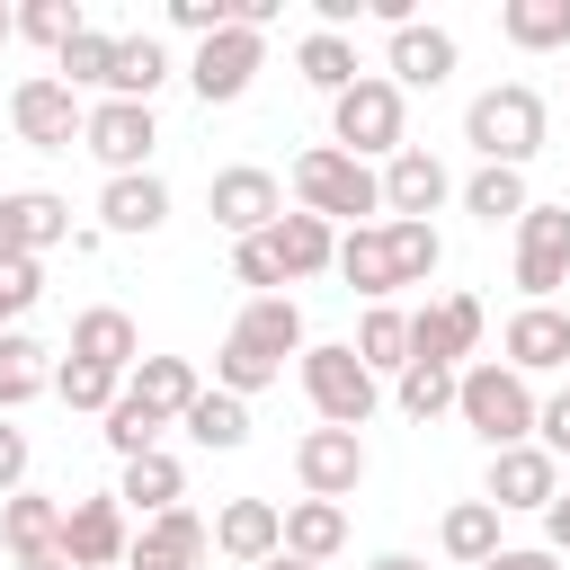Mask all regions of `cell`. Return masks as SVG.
<instances>
[{
	"label": "cell",
	"mask_w": 570,
	"mask_h": 570,
	"mask_svg": "<svg viewBox=\"0 0 570 570\" xmlns=\"http://www.w3.org/2000/svg\"><path fill=\"white\" fill-rule=\"evenodd\" d=\"M330 267L347 276V294L392 303L401 285H428L445 267V240H436V223H365V232H338V258Z\"/></svg>",
	"instance_id": "cell-1"
},
{
	"label": "cell",
	"mask_w": 570,
	"mask_h": 570,
	"mask_svg": "<svg viewBox=\"0 0 570 570\" xmlns=\"http://www.w3.org/2000/svg\"><path fill=\"white\" fill-rule=\"evenodd\" d=\"M543 134H552V116H543V89L534 80H490L463 107V142L481 151V169H525L543 151Z\"/></svg>",
	"instance_id": "cell-2"
},
{
	"label": "cell",
	"mask_w": 570,
	"mask_h": 570,
	"mask_svg": "<svg viewBox=\"0 0 570 570\" xmlns=\"http://www.w3.org/2000/svg\"><path fill=\"white\" fill-rule=\"evenodd\" d=\"M285 187H294V214H321L330 232L347 223V232H365V223H383V178L365 169V160H347V151H330V142H312V151H294V169H285Z\"/></svg>",
	"instance_id": "cell-3"
},
{
	"label": "cell",
	"mask_w": 570,
	"mask_h": 570,
	"mask_svg": "<svg viewBox=\"0 0 570 570\" xmlns=\"http://www.w3.org/2000/svg\"><path fill=\"white\" fill-rule=\"evenodd\" d=\"M410 142V98L383 80V71H356V89H338L330 98V151H347V160H392Z\"/></svg>",
	"instance_id": "cell-4"
},
{
	"label": "cell",
	"mask_w": 570,
	"mask_h": 570,
	"mask_svg": "<svg viewBox=\"0 0 570 570\" xmlns=\"http://www.w3.org/2000/svg\"><path fill=\"white\" fill-rule=\"evenodd\" d=\"M454 419L499 454V445H525L534 436V383L525 374H508L499 356H472L463 374H454Z\"/></svg>",
	"instance_id": "cell-5"
},
{
	"label": "cell",
	"mask_w": 570,
	"mask_h": 570,
	"mask_svg": "<svg viewBox=\"0 0 570 570\" xmlns=\"http://www.w3.org/2000/svg\"><path fill=\"white\" fill-rule=\"evenodd\" d=\"M294 365H303V401L321 410V428H356L365 436V419L383 410V383L356 365V347L347 338H312Z\"/></svg>",
	"instance_id": "cell-6"
},
{
	"label": "cell",
	"mask_w": 570,
	"mask_h": 570,
	"mask_svg": "<svg viewBox=\"0 0 570 570\" xmlns=\"http://www.w3.org/2000/svg\"><path fill=\"white\" fill-rule=\"evenodd\" d=\"M80 151H89L107 178H134V169H151V151H160V116L134 107V98H89V116H80Z\"/></svg>",
	"instance_id": "cell-7"
},
{
	"label": "cell",
	"mask_w": 570,
	"mask_h": 570,
	"mask_svg": "<svg viewBox=\"0 0 570 570\" xmlns=\"http://www.w3.org/2000/svg\"><path fill=\"white\" fill-rule=\"evenodd\" d=\"M258 71H267V36H258V27H240V18L187 53V89H196L205 107H232V98H249V80H258Z\"/></svg>",
	"instance_id": "cell-8"
},
{
	"label": "cell",
	"mask_w": 570,
	"mask_h": 570,
	"mask_svg": "<svg viewBox=\"0 0 570 570\" xmlns=\"http://www.w3.org/2000/svg\"><path fill=\"white\" fill-rule=\"evenodd\" d=\"M80 98L53 80V71H27L18 89H9V134L27 142V151H80Z\"/></svg>",
	"instance_id": "cell-9"
},
{
	"label": "cell",
	"mask_w": 570,
	"mask_h": 570,
	"mask_svg": "<svg viewBox=\"0 0 570 570\" xmlns=\"http://www.w3.org/2000/svg\"><path fill=\"white\" fill-rule=\"evenodd\" d=\"M205 214H214V232H232V240H258V232L285 214V187H276V169H258V160H232V169H214V178H205Z\"/></svg>",
	"instance_id": "cell-10"
},
{
	"label": "cell",
	"mask_w": 570,
	"mask_h": 570,
	"mask_svg": "<svg viewBox=\"0 0 570 570\" xmlns=\"http://www.w3.org/2000/svg\"><path fill=\"white\" fill-rule=\"evenodd\" d=\"M570 285V205H525L517 214V294L552 303Z\"/></svg>",
	"instance_id": "cell-11"
},
{
	"label": "cell",
	"mask_w": 570,
	"mask_h": 570,
	"mask_svg": "<svg viewBox=\"0 0 570 570\" xmlns=\"http://www.w3.org/2000/svg\"><path fill=\"white\" fill-rule=\"evenodd\" d=\"M294 481H303V499H356L365 490V436L356 428H303L294 436Z\"/></svg>",
	"instance_id": "cell-12"
},
{
	"label": "cell",
	"mask_w": 570,
	"mask_h": 570,
	"mask_svg": "<svg viewBox=\"0 0 570 570\" xmlns=\"http://www.w3.org/2000/svg\"><path fill=\"white\" fill-rule=\"evenodd\" d=\"M71 205L53 187H0V267L9 258H45V249H71Z\"/></svg>",
	"instance_id": "cell-13"
},
{
	"label": "cell",
	"mask_w": 570,
	"mask_h": 570,
	"mask_svg": "<svg viewBox=\"0 0 570 570\" xmlns=\"http://www.w3.org/2000/svg\"><path fill=\"white\" fill-rule=\"evenodd\" d=\"M374 178H383V223H428L436 205H454V169L428 142H401Z\"/></svg>",
	"instance_id": "cell-14"
},
{
	"label": "cell",
	"mask_w": 570,
	"mask_h": 570,
	"mask_svg": "<svg viewBox=\"0 0 570 570\" xmlns=\"http://www.w3.org/2000/svg\"><path fill=\"white\" fill-rule=\"evenodd\" d=\"M125 543H134V517L116 508V490L62 499V561L71 570H125Z\"/></svg>",
	"instance_id": "cell-15"
},
{
	"label": "cell",
	"mask_w": 570,
	"mask_h": 570,
	"mask_svg": "<svg viewBox=\"0 0 570 570\" xmlns=\"http://www.w3.org/2000/svg\"><path fill=\"white\" fill-rule=\"evenodd\" d=\"M454 62H463V45H454V27H436V18H410V27H392V45H383V80H392L401 98H410V89H445Z\"/></svg>",
	"instance_id": "cell-16"
},
{
	"label": "cell",
	"mask_w": 570,
	"mask_h": 570,
	"mask_svg": "<svg viewBox=\"0 0 570 570\" xmlns=\"http://www.w3.org/2000/svg\"><path fill=\"white\" fill-rule=\"evenodd\" d=\"M472 347H481V303H472V294H445V303H419V312H410V365L463 374Z\"/></svg>",
	"instance_id": "cell-17"
},
{
	"label": "cell",
	"mask_w": 570,
	"mask_h": 570,
	"mask_svg": "<svg viewBox=\"0 0 570 570\" xmlns=\"http://www.w3.org/2000/svg\"><path fill=\"white\" fill-rule=\"evenodd\" d=\"M499 365L508 374H561L570 365V312L561 303H525V312H508V330H499Z\"/></svg>",
	"instance_id": "cell-18"
},
{
	"label": "cell",
	"mask_w": 570,
	"mask_h": 570,
	"mask_svg": "<svg viewBox=\"0 0 570 570\" xmlns=\"http://www.w3.org/2000/svg\"><path fill=\"white\" fill-rule=\"evenodd\" d=\"M205 552H214L205 517H196V508H160V517H142V525H134L125 570H205Z\"/></svg>",
	"instance_id": "cell-19"
},
{
	"label": "cell",
	"mask_w": 570,
	"mask_h": 570,
	"mask_svg": "<svg viewBox=\"0 0 570 570\" xmlns=\"http://www.w3.org/2000/svg\"><path fill=\"white\" fill-rule=\"evenodd\" d=\"M160 223H169V178L160 169H134V178L98 187V240H151Z\"/></svg>",
	"instance_id": "cell-20"
},
{
	"label": "cell",
	"mask_w": 570,
	"mask_h": 570,
	"mask_svg": "<svg viewBox=\"0 0 570 570\" xmlns=\"http://www.w3.org/2000/svg\"><path fill=\"white\" fill-rule=\"evenodd\" d=\"M552 490H561V463H552L534 436H525V445H499V454H490V472H481V499H490L499 517H508V508H534V517H543V499H552Z\"/></svg>",
	"instance_id": "cell-21"
},
{
	"label": "cell",
	"mask_w": 570,
	"mask_h": 570,
	"mask_svg": "<svg viewBox=\"0 0 570 570\" xmlns=\"http://www.w3.org/2000/svg\"><path fill=\"white\" fill-rule=\"evenodd\" d=\"M205 534H214V552H223V561L258 570L267 552H285V508H276V499H223Z\"/></svg>",
	"instance_id": "cell-22"
},
{
	"label": "cell",
	"mask_w": 570,
	"mask_h": 570,
	"mask_svg": "<svg viewBox=\"0 0 570 570\" xmlns=\"http://www.w3.org/2000/svg\"><path fill=\"white\" fill-rule=\"evenodd\" d=\"M116 508L142 525V517H160V508H187V463L169 454V445H151V454H134V463H116Z\"/></svg>",
	"instance_id": "cell-23"
},
{
	"label": "cell",
	"mask_w": 570,
	"mask_h": 570,
	"mask_svg": "<svg viewBox=\"0 0 570 570\" xmlns=\"http://www.w3.org/2000/svg\"><path fill=\"white\" fill-rule=\"evenodd\" d=\"M258 240H267V258H276V276H285V285L330 276V258H338V232H330L321 214H276Z\"/></svg>",
	"instance_id": "cell-24"
},
{
	"label": "cell",
	"mask_w": 570,
	"mask_h": 570,
	"mask_svg": "<svg viewBox=\"0 0 570 570\" xmlns=\"http://www.w3.org/2000/svg\"><path fill=\"white\" fill-rule=\"evenodd\" d=\"M232 338H249V347H258V356H276V365L312 347V330H303V303H294V294H249V303H240V321H232Z\"/></svg>",
	"instance_id": "cell-25"
},
{
	"label": "cell",
	"mask_w": 570,
	"mask_h": 570,
	"mask_svg": "<svg viewBox=\"0 0 570 570\" xmlns=\"http://www.w3.org/2000/svg\"><path fill=\"white\" fill-rule=\"evenodd\" d=\"M71 356H89V365H107V374H134V365H142V330H134V312L89 303V312L71 321Z\"/></svg>",
	"instance_id": "cell-26"
},
{
	"label": "cell",
	"mask_w": 570,
	"mask_h": 570,
	"mask_svg": "<svg viewBox=\"0 0 570 570\" xmlns=\"http://www.w3.org/2000/svg\"><path fill=\"white\" fill-rule=\"evenodd\" d=\"M0 543H9V561L62 552V499H45V490H9V499H0Z\"/></svg>",
	"instance_id": "cell-27"
},
{
	"label": "cell",
	"mask_w": 570,
	"mask_h": 570,
	"mask_svg": "<svg viewBox=\"0 0 570 570\" xmlns=\"http://www.w3.org/2000/svg\"><path fill=\"white\" fill-rule=\"evenodd\" d=\"M125 392H134L151 419H169V428H178V410L205 392V374H196V356H142V365L125 374Z\"/></svg>",
	"instance_id": "cell-28"
},
{
	"label": "cell",
	"mask_w": 570,
	"mask_h": 570,
	"mask_svg": "<svg viewBox=\"0 0 570 570\" xmlns=\"http://www.w3.org/2000/svg\"><path fill=\"white\" fill-rule=\"evenodd\" d=\"M285 552L312 561V570H330V561L347 552V508H338V499H294V508H285Z\"/></svg>",
	"instance_id": "cell-29"
},
{
	"label": "cell",
	"mask_w": 570,
	"mask_h": 570,
	"mask_svg": "<svg viewBox=\"0 0 570 570\" xmlns=\"http://www.w3.org/2000/svg\"><path fill=\"white\" fill-rule=\"evenodd\" d=\"M36 392H53L45 338H36V330H0V419H18Z\"/></svg>",
	"instance_id": "cell-30"
},
{
	"label": "cell",
	"mask_w": 570,
	"mask_h": 570,
	"mask_svg": "<svg viewBox=\"0 0 570 570\" xmlns=\"http://www.w3.org/2000/svg\"><path fill=\"white\" fill-rule=\"evenodd\" d=\"M347 347H356V365H365L374 383L401 374V365H410V312H401V303H365V321H356Z\"/></svg>",
	"instance_id": "cell-31"
},
{
	"label": "cell",
	"mask_w": 570,
	"mask_h": 570,
	"mask_svg": "<svg viewBox=\"0 0 570 570\" xmlns=\"http://www.w3.org/2000/svg\"><path fill=\"white\" fill-rule=\"evenodd\" d=\"M178 428H187L205 454H240V445H249V401H232V392H214V383H205V392L178 410Z\"/></svg>",
	"instance_id": "cell-32"
},
{
	"label": "cell",
	"mask_w": 570,
	"mask_h": 570,
	"mask_svg": "<svg viewBox=\"0 0 570 570\" xmlns=\"http://www.w3.org/2000/svg\"><path fill=\"white\" fill-rule=\"evenodd\" d=\"M294 71H303V89H321V98H338V89H356V36H330V27H312L303 45H294Z\"/></svg>",
	"instance_id": "cell-33"
},
{
	"label": "cell",
	"mask_w": 570,
	"mask_h": 570,
	"mask_svg": "<svg viewBox=\"0 0 570 570\" xmlns=\"http://www.w3.org/2000/svg\"><path fill=\"white\" fill-rule=\"evenodd\" d=\"M436 543H445V561L481 570V561L499 552V508H490V499H454V508L436 517Z\"/></svg>",
	"instance_id": "cell-34"
},
{
	"label": "cell",
	"mask_w": 570,
	"mask_h": 570,
	"mask_svg": "<svg viewBox=\"0 0 570 570\" xmlns=\"http://www.w3.org/2000/svg\"><path fill=\"white\" fill-rule=\"evenodd\" d=\"M499 36L517 53H570V0H508L499 9Z\"/></svg>",
	"instance_id": "cell-35"
},
{
	"label": "cell",
	"mask_w": 570,
	"mask_h": 570,
	"mask_svg": "<svg viewBox=\"0 0 570 570\" xmlns=\"http://www.w3.org/2000/svg\"><path fill=\"white\" fill-rule=\"evenodd\" d=\"M169 80V45L160 36H116V71H107V98H134L151 107V89Z\"/></svg>",
	"instance_id": "cell-36"
},
{
	"label": "cell",
	"mask_w": 570,
	"mask_h": 570,
	"mask_svg": "<svg viewBox=\"0 0 570 570\" xmlns=\"http://www.w3.org/2000/svg\"><path fill=\"white\" fill-rule=\"evenodd\" d=\"M454 196H463V214H472L481 232H499V223H517V214L534 205V196H525V169H472Z\"/></svg>",
	"instance_id": "cell-37"
},
{
	"label": "cell",
	"mask_w": 570,
	"mask_h": 570,
	"mask_svg": "<svg viewBox=\"0 0 570 570\" xmlns=\"http://www.w3.org/2000/svg\"><path fill=\"white\" fill-rule=\"evenodd\" d=\"M107 71H116V36H107V27H80V36L53 53V80H62L71 98H80V89H98V98H107Z\"/></svg>",
	"instance_id": "cell-38"
},
{
	"label": "cell",
	"mask_w": 570,
	"mask_h": 570,
	"mask_svg": "<svg viewBox=\"0 0 570 570\" xmlns=\"http://www.w3.org/2000/svg\"><path fill=\"white\" fill-rule=\"evenodd\" d=\"M276 374H285L276 356H258L249 338H232V330H223V347H214V392H232V401H249V392H267Z\"/></svg>",
	"instance_id": "cell-39"
},
{
	"label": "cell",
	"mask_w": 570,
	"mask_h": 570,
	"mask_svg": "<svg viewBox=\"0 0 570 570\" xmlns=\"http://www.w3.org/2000/svg\"><path fill=\"white\" fill-rule=\"evenodd\" d=\"M98 436H107V454H116V463H134V454H151V445L169 436V419H151V410L134 401V392H116V401H107V428H98Z\"/></svg>",
	"instance_id": "cell-40"
},
{
	"label": "cell",
	"mask_w": 570,
	"mask_h": 570,
	"mask_svg": "<svg viewBox=\"0 0 570 570\" xmlns=\"http://www.w3.org/2000/svg\"><path fill=\"white\" fill-rule=\"evenodd\" d=\"M116 392H125V374H107V365H89V356H62V365H53V401H62V410H98V419H107Z\"/></svg>",
	"instance_id": "cell-41"
},
{
	"label": "cell",
	"mask_w": 570,
	"mask_h": 570,
	"mask_svg": "<svg viewBox=\"0 0 570 570\" xmlns=\"http://www.w3.org/2000/svg\"><path fill=\"white\" fill-rule=\"evenodd\" d=\"M392 401L428 428V419H445V410H454V374H445V365H401V374H392Z\"/></svg>",
	"instance_id": "cell-42"
},
{
	"label": "cell",
	"mask_w": 570,
	"mask_h": 570,
	"mask_svg": "<svg viewBox=\"0 0 570 570\" xmlns=\"http://www.w3.org/2000/svg\"><path fill=\"white\" fill-rule=\"evenodd\" d=\"M80 27H89V18H80V0H27V9H18V36H27V45H45V53H62Z\"/></svg>",
	"instance_id": "cell-43"
},
{
	"label": "cell",
	"mask_w": 570,
	"mask_h": 570,
	"mask_svg": "<svg viewBox=\"0 0 570 570\" xmlns=\"http://www.w3.org/2000/svg\"><path fill=\"white\" fill-rule=\"evenodd\" d=\"M45 303V258H9L0 267V321L18 330V312H36Z\"/></svg>",
	"instance_id": "cell-44"
},
{
	"label": "cell",
	"mask_w": 570,
	"mask_h": 570,
	"mask_svg": "<svg viewBox=\"0 0 570 570\" xmlns=\"http://www.w3.org/2000/svg\"><path fill=\"white\" fill-rule=\"evenodd\" d=\"M534 445H543L552 463L570 454V383H561V392H534Z\"/></svg>",
	"instance_id": "cell-45"
},
{
	"label": "cell",
	"mask_w": 570,
	"mask_h": 570,
	"mask_svg": "<svg viewBox=\"0 0 570 570\" xmlns=\"http://www.w3.org/2000/svg\"><path fill=\"white\" fill-rule=\"evenodd\" d=\"M169 27L205 45V36H223V27H232V0H169Z\"/></svg>",
	"instance_id": "cell-46"
},
{
	"label": "cell",
	"mask_w": 570,
	"mask_h": 570,
	"mask_svg": "<svg viewBox=\"0 0 570 570\" xmlns=\"http://www.w3.org/2000/svg\"><path fill=\"white\" fill-rule=\"evenodd\" d=\"M232 276H240L249 294H285V276H276V258H267V240H232Z\"/></svg>",
	"instance_id": "cell-47"
},
{
	"label": "cell",
	"mask_w": 570,
	"mask_h": 570,
	"mask_svg": "<svg viewBox=\"0 0 570 570\" xmlns=\"http://www.w3.org/2000/svg\"><path fill=\"white\" fill-rule=\"evenodd\" d=\"M27 463H36L27 428H18V419H0V499H9V490H27Z\"/></svg>",
	"instance_id": "cell-48"
},
{
	"label": "cell",
	"mask_w": 570,
	"mask_h": 570,
	"mask_svg": "<svg viewBox=\"0 0 570 570\" xmlns=\"http://www.w3.org/2000/svg\"><path fill=\"white\" fill-rule=\"evenodd\" d=\"M543 552H552V561H570V490H552V499H543Z\"/></svg>",
	"instance_id": "cell-49"
},
{
	"label": "cell",
	"mask_w": 570,
	"mask_h": 570,
	"mask_svg": "<svg viewBox=\"0 0 570 570\" xmlns=\"http://www.w3.org/2000/svg\"><path fill=\"white\" fill-rule=\"evenodd\" d=\"M481 570H561V561H552L543 543H499V552H490Z\"/></svg>",
	"instance_id": "cell-50"
},
{
	"label": "cell",
	"mask_w": 570,
	"mask_h": 570,
	"mask_svg": "<svg viewBox=\"0 0 570 570\" xmlns=\"http://www.w3.org/2000/svg\"><path fill=\"white\" fill-rule=\"evenodd\" d=\"M365 570H428V561H419V552H374Z\"/></svg>",
	"instance_id": "cell-51"
},
{
	"label": "cell",
	"mask_w": 570,
	"mask_h": 570,
	"mask_svg": "<svg viewBox=\"0 0 570 570\" xmlns=\"http://www.w3.org/2000/svg\"><path fill=\"white\" fill-rule=\"evenodd\" d=\"M9 45H18V9L0 0V53H9Z\"/></svg>",
	"instance_id": "cell-52"
},
{
	"label": "cell",
	"mask_w": 570,
	"mask_h": 570,
	"mask_svg": "<svg viewBox=\"0 0 570 570\" xmlns=\"http://www.w3.org/2000/svg\"><path fill=\"white\" fill-rule=\"evenodd\" d=\"M9 570H71L62 552H36V561H9Z\"/></svg>",
	"instance_id": "cell-53"
},
{
	"label": "cell",
	"mask_w": 570,
	"mask_h": 570,
	"mask_svg": "<svg viewBox=\"0 0 570 570\" xmlns=\"http://www.w3.org/2000/svg\"><path fill=\"white\" fill-rule=\"evenodd\" d=\"M258 570H312V561H294V552H267V561H258Z\"/></svg>",
	"instance_id": "cell-54"
},
{
	"label": "cell",
	"mask_w": 570,
	"mask_h": 570,
	"mask_svg": "<svg viewBox=\"0 0 570 570\" xmlns=\"http://www.w3.org/2000/svg\"><path fill=\"white\" fill-rule=\"evenodd\" d=\"M0 330H9V321H0Z\"/></svg>",
	"instance_id": "cell-55"
}]
</instances>
